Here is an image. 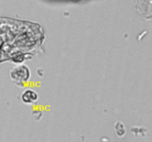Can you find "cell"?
I'll return each instance as SVG.
<instances>
[{
    "label": "cell",
    "mask_w": 152,
    "mask_h": 142,
    "mask_svg": "<svg viewBox=\"0 0 152 142\" xmlns=\"http://www.w3.org/2000/svg\"><path fill=\"white\" fill-rule=\"evenodd\" d=\"M31 75L29 68L25 65H18L10 70V78L16 84H23L28 81Z\"/></svg>",
    "instance_id": "6da1fadb"
},
{
    "label": "cell",
    "mask_w": 152,
    "mask_h": 142,
    "mask_svg": "<svg viewBox=\"0 0 152 142\" xmlns=\"http://www.w3.org/2000/svg\"><path fill=\"white\" fill-rule=\"evenodd\" d=\"M135 9L141 17L152 21V0H136Z\"/></svg>",
    "instance_id": "7a4b0ae2"
},
{
    "label": "cell",
    "mask_w": 152,
    "mask_h": 142,
    "mask_svg": "<svg viewBox=\"0 0 152 142\" xmlns=\"http://www.w3.org/2000/svg\"><path fill=\"white\" fill-rule=\"evenodd\" d=\"M22 100L25 104H34L38 100V94L34 90H27L22 94Z\"/></svg>",
    "instance_id": "3957f363"
}]
</instances>
